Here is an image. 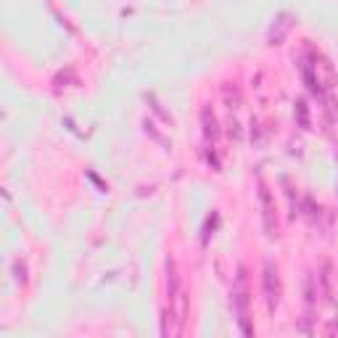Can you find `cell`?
<instances>
[{
    "label": "cell",
    "instance_id": "6",
    "mask_svg": "<svg viewBox=\"0 0 338 338\" xmlns=\"http://www.w3.org/2000/svg\"><path fill=\"white\" fill-rule=\"evenodd\" d=\"M225 101H227V106H230V109H238V106H240V90L235 87V85H225Z\"/></svg>",
    "mask_w": 338,
    "mask_h": 338
},
{
    "label": "cell",
    "instance_id": "3",
    "mask_svg": "<svg viewBox=\"0 0 338 338\" xmlns=\"http://www.w3.org/2000/svg\"><path fill=\"white\" fill-rule=\"evenodd\" d=\"M259 201H262L264 230H267L270 238H275V235H278V217H275V201H272V196H270V190H267L264 182H259Z\"/></svg>",
    "mask_w": 338,
    "mask_h": 338
},
{
    "label": "cell",
    "instance_id": "5",
    "mask_svg": "<svg viewBox=\"0 0 338 338\" xmlns=\"http://www.w3.org/2000/svg\"><path fill=\"white\" fill-rule=\"evenodd\" d=\"M201 119H204V135L209 137V140H214V137L220 135V130H217V119H214L211 109H204L201 111Z\"/></svg>",
    "mask_w": 338,
    "mask_h": 338
},
{
    "label": "cell",
    "instance_id": "4",
    "mask_svg": "<svg viewBox=\"0 0 338 338\" xmlns=\"http://www.w3.org/2000/svg\"><path fill=\"white\" fill-rule=\"evenodd\" d=\"M291 27H294V16H291V13H280V16L272 21V27H270V35H267L270 45L283 42V40H285V35L291 32Z\"/></svg>",
    "mask_w": 338,
    "mask_h": 338
},
{
    "label": "cell",
    "instance_id": "7",
    "mask_svg": "<svg viewBox=\"0 0 338 338\" xmlns=\"http://www.w3.org/2000/svg\"><path fill=\"white\" fill-rule=\"evenodd\" d=\"M296 111H299V119H301V127H309V119H306V103L304 101L296 103Z\"/></svg>",
    "mask_w": 338,
    "mask_h": 338
},
{
    "label": "cell",
    "instance_id": "2",
    "mask_svg": "<svg viewBox=\"0 0 338 338\" xmlns=\"http://www.w3.org/2000/svg\"><path fill=\"white\" fill-rule=\"evenodd\" d=\"M264 299L270 312L280 304V278H278V267L272 262H264Z\"/></svg>",
    "mask_w": 338,
    "mask_h": 338
},
{
    "label": "cell",
    "instance_id": "1",
    "mask_svg": "<svg viewBox=\"0 0 338 338\" xmlns=\"http://www.w3.org/2000/svg\"><path fill=\"white\" fill-rule=\"evenodd\" d=\"M233 304H235V312H238L240 330L246 335H251L254 328L249 325V278H246V267H238V278L233 285Z\"/></svg>",
    "mask_w": 338,
    "mask_h": 338
}]
</instances>
